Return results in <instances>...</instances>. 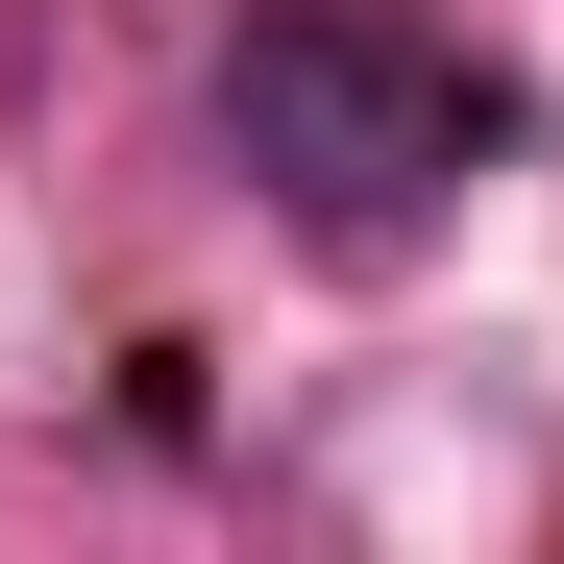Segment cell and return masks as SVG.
Segmentation results:
<instances>
[{
  "instance_id": "1",
  "label": "cell",
  "mask_w": 564,
  "mask_h": 564,
  "mask_svg": "<svg viewBox=\"0 0 564 564\" xmlns=\"http://www.w3.org/2000/svg\"><path fill=\"white\" fill-rule=\"evenodd\" d=\"M221 148L270 221L319 246H417L466 197V148H491V74H442L417 25H368V0H270V25L221 50Z\"/></svg>"
}]
</instances>
